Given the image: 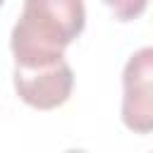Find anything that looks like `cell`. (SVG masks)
I'll list each match as a JSON object with an SVG mask.
<instances>
[{
	"label": "cell",
	"mask_w": 153,
	"mask_h": 153,
	"mask_svg": "<svg viewBox=\"0 0 153 153\" xmlns=\"http://www.w3.org/2000/svg\"><path fill=\"white\" fill-rule=\"evenodd\" d=\"M84 0H24L10 33L14 67H43L65 57V48L84 31Z\"/></svg>",
	"instance_id": "1"
},
{
	"label": "cell",
	"mask_w": 153,
	"mask_h": 153,
	"mask_svg": "<svg viewBox=\"0 0 153 153\" xmlns=\"http://www.w3.org/2000/svg\"><path fill=\"white\" fill-rule=\"evenodd\" d=\"M122 122L136 134L153 131V45L139 48L122 72Z\"/></svg>",
	"instance_id": "2"
},
{
	"label": "cell",
	"mask_w": 153,
	"mask_h": 153,
	"mask_svg": "<svg viewBox=\"0 0 153 153\" xmlns=\"http://www.w3.org/2000/svg\"><path fill=\"white\" fill-rule=\"evenodd\" d=\"M12 81L14 91L26 105L36 110H53L67 103L74 86V72L62 57L43 67H14Z\"/></svg>",
	"instance_id": "3"
},
{
	"label": "cell",
	"mask_w": 153,
	"mask_h": 153,
	"mask_svg": "<svg viewBox=\"0 0 153 153\" xmlns=\"http://www.w3.org/2000/svg\"><path fill=\"white\" fill-rule=\"evenodd\" d=\"M103 2L112 10V14L120 22H131V19L141 17L148 5V0H103Z\"/></svg>",
	"instance_id": "4"
},
{
	"label": "cell",
	"mask_w": 153,
	"mask_h": 153,
	"mask_svg": "<svg viewBox=\"0 0 153 153\" xmlns=\"http://www.w3.org/2000/svg\"><path fill=\"white\" fill-rule=\"evenodd\" d=\"M65 153H86L84 148H69V151H65Z\"/></svg>",
	"instance_id": "5"
},
{
	"label": "cell",
	"mask_w": 153,
	"mask_h": 153,
	"mask_svg": "<svg viewBox=\"0 0 153 153\" xmlns=\"http://www.w3.org/2000/svg\"><path fill=\"white\" fill-rule=\"evenodd\" d=\"M2 2H5V0H0V5H2Z\"/></svg>",
	"instance_id": "6"
}]
</instances>
